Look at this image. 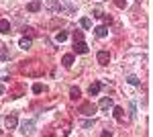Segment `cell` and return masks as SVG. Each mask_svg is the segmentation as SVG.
<instances>
[{"instance_id":"obj_6","label":"cell","mask_w":153,"mask_h":137,"mask_svg":"<svg viewBox=\"0 0 153 137\" xmlns=\"http://www.w3.org/2000/svg\"><path fill=\"white\" fill-rule=\"evenodd\" d=\"M74 51L76 53H88V45L84 43V39L82 41H74Z\"/></svg>"},{"instance_id":"obj_18","label":"cell","mask_w":153,"mask_h":137,"mask_svg":"<svg viewBox=\"0 0 153 137\" xmlns=\"http://www.w3.org/2000/svg\"><path fill=\"white\" fill-rule=\"evenodd\" d=\"M33 92H35V94H41V92H45V86H43V84H35V86H33Z\"/></svg>"},{"instance_id":"obj_13","label":"cell","mask_w":153,"mask_h":137,"mask_svg":"<svg viewBox=\"0 0 153 137\" xmlns=\"http://www.w3.org/2000/svg\"><path fill=\"white\" fill-rule=\"evenodd\" d=\"M80 96H82V90H80L78 86H71V88H70V98H71V100H78Z\"/></svg>"},{"instance_id":"obj_12","label":"cell","mask_w":153,"mask_h":137,"mask_svg":"<svg viewBox=\"0 0 153 137\" xmlns=\"http://www.w3.org/2000/svg\"><path fill=\"white\" fill-rule=\"evenodd\" d=\"M19 45H21V49H31V45H33V41H31V37H27V35H25L23 39L19 41Z\"/></svg>"},{"instance_id":"obj_19","label":"cell","mask_w":153,"mask_h":137,"mask_svg":"<svg viewBox=\"0 0 153 137\" xmlns=\"http://www.w3.org/2000/svg\"><path fill=\"white\" fill-rule=\"evenodd\" d=\"M127 82H129V84H133V86H137V84H139V78H137V76H129V78H127Z\"/></svg>"},{"instance_id":"obj_24","label":"cell","mask_w":153,"mask_h":137,"mask_svg":"<svg viewBox=\"0 0 153 137\" xmlns=\"http://www.w3.org/2000/svg\"><path fill=\"white\" fill-rule=\"evenodd\" d=\"M0 59H8V51H6L4 47L0 49Z\"/></svg>"},{"instance_id":"obj_25","label":"cell","mask_w":153,"mask_h":137,"mask_svg":"<svg viewBox=\"0 0 153 137\" xmlns=\"http://www.w3.org/2000/svg\"><path fill=\"white\" fill-rule=\"evenodd\" d=\"M74 41H82V31H76L74 33Z\"/></svg>"},{"instance_id":"obj_16","label":"cell","mask_w":153,"mask_h":137,"mask_svg":"<svg viewBox=\"0 0 153 137\" xmlns=\"http://www.w3.org/2000/svg\"><path fill=\"white\" fill-rule=\"evenodd\" d=\"M80 25H82L84 29H90V27H92V21H90L88 16H84V19H80Z\"/></svg>"},{"instance_id":"obj_27","label":"cell","mask_w":153,"mask_h":137,"mask_svg":"<svg viewBox=\"0 0 153 137\" xmlns=\"http://www.w3.org/2000/svg\"><path fill=\"white\" fill-rule=\"evenodd\" d=\"M0 135H2V131H0Z\"/></svg>"},{"instance_id":"obj_1","label":"cell","mask_w":153,"mask_h":137,"mask_svg":"<svg viewBox=\"0 0 153 137\" xmlns=\"http://www.w3.org/2000/svg\"><path fill=\"white\" fill-rule=\"evenodd\" d=\"M21 72H23L25 76H31V78H39V76H43V64H39V61H23V66H21Z\"/></svg>"},{"instance_id":"obj_8","label":"cell","mask_w":153,"mask_h":137,"mask_svg":"<svg viewBox=\"0 0 153 137\" xmlns=\"http://www.w3.org/2000/svg\"><path fill=\"white\" fill-rule=\"evenodd\" d=\"M27 10H29V12H39V10H41V2H39V0L29 2V4H27Z\"/></svg>"},{"instance_id":"obj_17","label":"cell","mask_w":153,"mask_h":137,"mask_svg":"<svg viewBox=\"0 0 153 137\" xmlns=\"http://www.w3.org/2000/svg\"><path fill=\"white\" fill-rule=\"evenodd\" d=\"M65 39H68V33H65V31H61V33H57V35H55V41H57V43L65 41Z\"/></svg>"},{"instance_id":"obj_11","label":"cell","mask_w":153,"mask_h":137,"mask_svg":"<svg viewBox=\"0 0 153 137\" xmlns=\"http://www.w3.org/2000/svg\"><path fill=\"white\" fill-rule=\"evenodd\" d=\"M0 33H2V35L10 33V23H8L6 19H0Z\"/></svg>"},{"instance_id":"obj_21","label":"cell","mask_w":153,"mask_h":137,"mask_svg":"<svg viewBox=\"0 0 153 137\" xmlns=\"http://www.w3.org/2000/svg\"><path fill=\"white\" fill-rule=\"evenodd\" d=\"M100 19H102V21H104L106 25H110V23H112V16H110V14H104V12H102V16H100Z\"/></svg>"},{"instance_id":"obj_23","label":"cell","mask_w":153,"mask_h":137,"mask_svg":"<svg viewBox=\"0 0 153 137\" xmlns=\"http://www.w3.org/2000/svg\"><path fill=\"white\" fill-rule=\"evenodd\" d=\"M114 4H117L118 8H125L127 6V0H114Z\"/></svg>"},{"instance_id":"obj_3","label":"cell","mask_w":153,"mask_h":137,"mask_svg":"<svg viewBox=\"0 0 153 137\" xmlns=\"http://www.w3.org/2000/svg\"><path fill=\"white\" fill-rule=\"evenodd\" d=\"M96 59H98V64H100V66H108V61H110V53L102 49V51H98Z\"/></svg>"},{"instance_id":"obj_4","label":"cell","mask_w":153,"mask_h":137,"mask_svg":"<svg viewBox=\"0 0 153 137\" xmlns=\"http://www.w3.org/2000/svg\"><path fill=\"white\" fill-rule=\"evenodd\" d=\"M33 129H35V121H25L23 125H21V133L29 135V133H33Z\"/></svg>"},{"instance_id":"obj_10","label":"cell","mask_w":153,"mask_h":137,"mask_svg":"<svg viewBox=\"0 0 153 137\" xmlns=\"http://www.w3.org/2000/svg\"><path fill=\"white\" fill-rule=\"evenodd\" d=\"M100 88H102V84H100V82H94V84H90V88H88V94H90V96H96V94L100 92Z\"/></svg>"},{"instance_id":"obj_2","label":"cell","mask_w":153,"mask_h":137,"mask_svg":"<svg viewBox=\"0 0 153 137\" xmlns=\"http://www.w3.org/2000/svg\"><path fill=\"white\" fill-rule=\"evenodd\" d=\"M80 113L86 115V117H92V115L96 113V104H92V103H84L82 106H80Z\"/></svg>"},{"instance_id":"obj_20","label":"cell","mask_w":153,"mask_h":137,"mask_svg":"<svg viewBox=\"0 0 153 137\" xmlns=\"http://www.w3.org/2000/svg\"><path fill=\"white\" fill-rule=\"evenodd\" d=\"M82 127H84V129H90V127H94V119H88V121H84Z\"/></svg>"},{"instance_id":"obj_5","label":"cell","mask_w":153,"mask_h":137,"mask_svg":"<svg viewBox=\"0 0 153 137\" xmlns=\"http://www.w3.org/2000/svg\"><path fill=\"white\" fill-rule=\"evenodd\" d=\"M98 106H100V111H110L114 104H112V98H110V96H104V98L100 100V104H98Z\"/></svg>"},{"instance_id":"obj_7","label":"cell","mask_w":153,"mask_h":137,"mask_svg":"<svg viewBox=\"0 0 153 137\" xmlns=\"http://www.w3.org/2000/svg\"><path fill=\"white\" fill-rule=\"evenodd\" d=\"M112 113H114L117 121H125V109L123 106H112Z\"/></svg>"},{"instance_id":"obj_26","label":"cell","mask_w":153,"mask_h":137,"mask_svg":"<svg viewBox=\"0 0 153 137\" xmlns=\"http://www.w3.org/2000/svg\"><path fill=\"white\" fill-rule=\"evenodd\" d=\"M0 94H4V86L2 84H0Z\"/></svg>"},{"instance_id":"obj_15","label":"cell","mask_w":153,"mask_h":137,"mask_svg":"<svg viewBox=\"0 0 153 137\" xmlns=\"http://www.w3.org/2000/svg\"><path fill=\"white\" fill-rule=\"evenodd\" d=\"M94 33H96V37H106V35H108V27H106V25H100V27L94 29Z\"/></svg>"},{"instance_id":"obj_9","label":"cell","mask_w":153,"mask_h":137,"mask_svg":"<svg viewBox=\"0 0 153 137\" xmlns=\"http://www.w3.org/2000/svg\"><path fill=\"white\" fill-rule=\"evenodd\" d=\"M4 123H6V127H8V129H14V127L19 125V121H16V117H14V115H8V117L4 119Z\"/></svg>"},{"instance_id":"obj_22","label":"cell","mask_w":153,"mask_h":137,"mask_svg":"<svg viewBox=\"0 0 153 137\" xmlns=\"http://www.w3.org/2000/svg\"><path fill=\"white\" fill-rule=\"evenodd\" d=\"M23 33H25V35H29V37H33V35H35V31H33L31 27H25V29H23Z\"/></svg>"},{"instance_id":"obj_14","label":"cell","mask_w":153,"mask_h":137,"mask_svg":"<svg viewBox=\"0 0 153 137\" xmlns=\"http://www.w3.org/2000/svg\"><path fill=\"white\" fill-rule=\"evenodd\" d=\"M61 64H63L65 68H71V66H74V55H71V53H65V55L61 57Z\"/></svg>"}]
</instances>
